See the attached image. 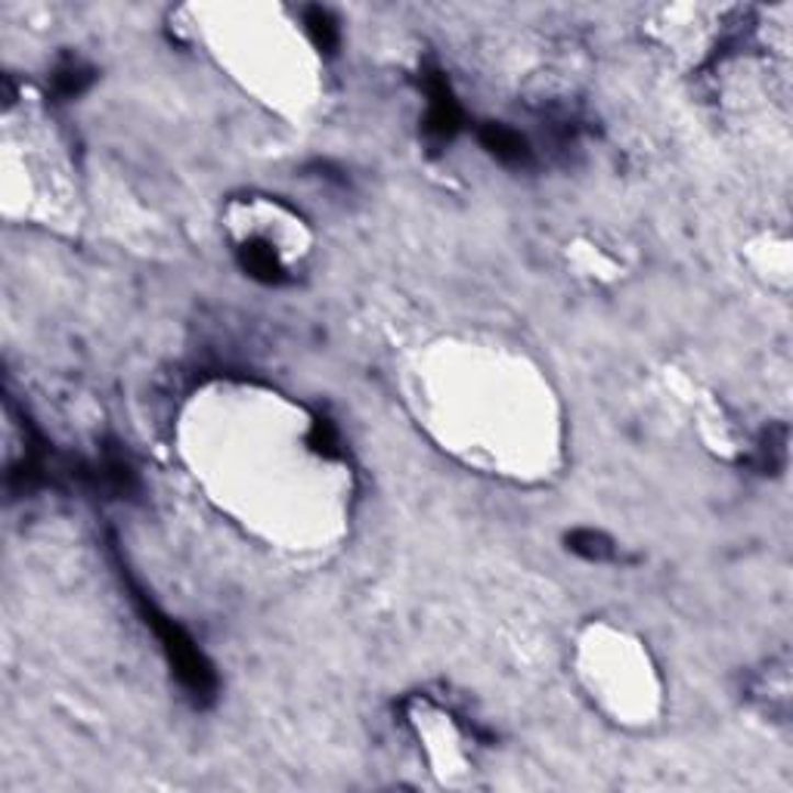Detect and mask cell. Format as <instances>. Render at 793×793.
I'll list each match as a JSON object with an SVG mask.
<instances>
[{
	"instance_id": "4",
	"label": "cell",
	"mask_w": 793,
	"mask_h": 793,
	"mask_svg": "<svg viewBox=\"0 0 793 793\" xmlns=\"http://www.w3.org/2000/svg\"><path fill=\"white\" fill-rule=\"evenodd\" d=\"M97 81V69L81 56H63L50 71V90L59 100H75Z\"/></svg>"
},
{
	"instance_id": "6",
	"label": "cell",
	"mask_w": 793,
	"mask_h": 793,
	"mask_svg": "<svg viewBox=\"0 0 793 793\" xmlns=\"http://www.w3.org/2000/svg\"><path fill=\"white\" fill-rule=\"evenodd\" d=\"M754 468L759 475H778L788 462V428L778 424V428H766L759 434L757 446H754Z\"/></svg>"
},
{
	"instance_id": "7",
	"label": "cell",
	"mask_w": 793,
	"mask_h": 793,
	"mask_svg": "<svg viewBox=\"0 0 793 793\" xmlns=\"http://www.w3.org/2000/svg\"><path fill=\"white\" fill-rule=\"evenodd\" d=\"M304 29L307 37L314 41L319 54H336L338 41H341V29H338L336 16L326 7H307L304 10Z\"/></svg>"
},
{
	"instance_id": "1",
	"label": "cell",
	"mask_w": 793,
	"mask_h": 793,
	"mask_svg": "<svg viewBox=\"0 0 793 793\" xmlns=\"http://www.w3.org/2000/svg\"><path fill=\"white\" fill-rule=\"evenodd\" d=\"M124 580H127L131 599L137 604L143 623L159 638V648L165 652V657H168V667H171V672L177 676V682L193 698L195 706L212 704L214 698H217V672H214L212 664L205 660V654L199 652V645H195L190 633H186L180 623L165 618L159 608L149 601V596H143V589L137 582L131 580V577H124Z\"/></svg>"
},
{
	"instance_id": "5",
	"label": "cell",
	"mask_w": 793,
	"mask_h": 793,
	"mask_svg": "<svg viewBox=\"0 0 793 793\" xmlns=\"http://www.w3.org/2000/svg\"><path fill=\"white\" fill-rule=\"evenodd\" d=\"M567 548L582 558V562H592V565H611V562H620V546L601 530L592 528H577L570 530L565 536Z\"/></svg>"
},
{
	"instance_id": "3",
	"label": "cell",
	"mask_w": 793,
	"mask_h": 793,
	"mask_svg": "<svg viewBox=\"0 0 793 793\" xmlns=\"http://www.w3.org/2000/svg\"><path fill=\"white\" fill-rule=\"evenodd\" d=\"M477 140L480 146L494 156L496 161H502L506 168H530L533 165V149L524 134H518L514 127L506 124H484L477 131Z\"/></svg>"
},
{
	"instance_id": "2",
	"label": "cell",
	"mask_w": 793,
	"mask_h": 793,
	"mask_svg": "<svg viewBox=\"0 0 793 793\" xmlns=\"http://www.w3.org/2000/svg\"><path fill=\"white\" fill-rule=\"evenodd\" d=\"M424 93V134L428 140L450 143L465 124V112L458 106L456 93L450 88V78L441 69H422Z\"/></svg>"
},
{
	"instance_id": "8",
	"label": "cell",
	"mask_w": 793,
	"mask_h": 793,
	"mask_svg": "<svg viewBox=\"0 0 793 793\" xmlns=\"http://www.w3.org/2000/svg\"><path fill=\"white\" fill-rule=\"evenodd\" d=\"M310 446L317 450L319 456H338L341 453V438H338V428L326 416H317L310 424Z\"/></svg>"
}]
</instances>
